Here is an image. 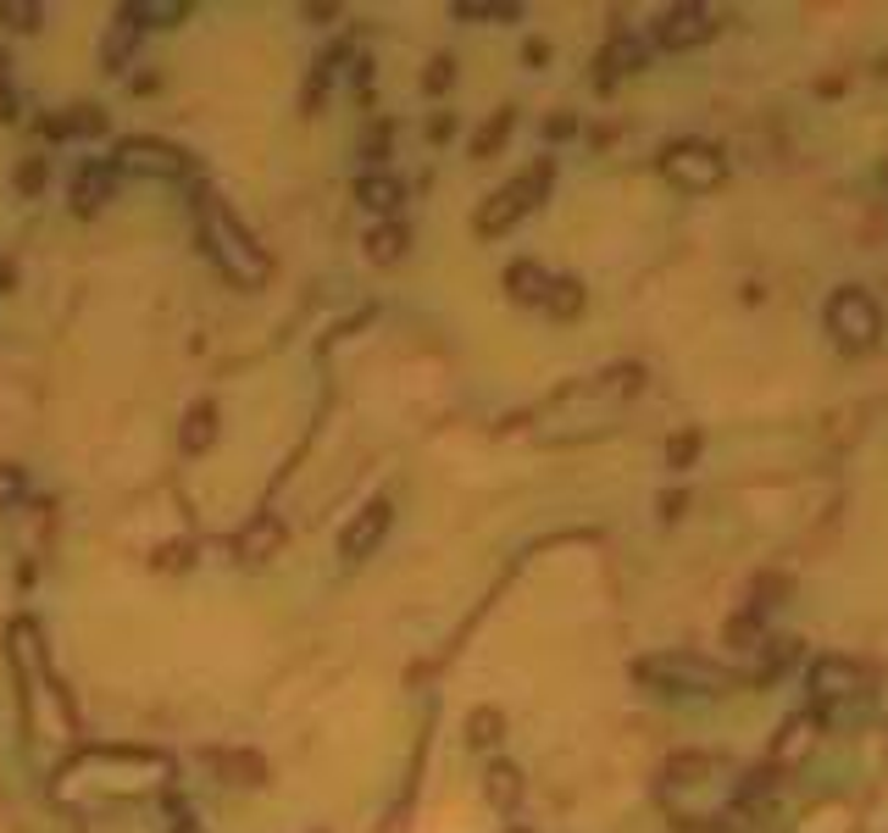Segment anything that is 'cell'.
I'll return each mask as SVG.
<instances>
[{
    "label": "cell",
    "instance_id": "5b68a950",
    "mask_svg": "<svg viewBox=\"0 0 888 833\" xmlns=\"http://www.w3.org/2000/svg\"><path fill=\"white\" fill-rule=\"evenodd\" d=\"M550 190V161H539L533 173H522V179H511L505 190H494L483 206H478V217H473V228H478V239H500L505 228H516L533 206H539V195Z\"/></svg>",
    "mask_w": 888,
    "mask_h": 833
},
{
    "label": "cell",
    "instance_id": "7c38bea8",
    "mask_svg": "<svg viewBox=\"0 0 888 833\" xmlns=\"http://www.w3.org/2000/svg\"><path fill=\"white\" fill-rule=\"evenodd\" d=\"M278 545H284V523H278L273 512L250 517V528L239 534V556H244V561H266V556H278Z\"/></svg>",
    "mask_w": 888,
    "mask_h": 833
},
{
    "label": "cell",
    "instance_id": "e575fe53",
    "mask_svg": "<svg viewBox=\"0 0 888 833\" xmlns=\"http://www.w3.org/2000/svg\"><path fill=\"white\" fill-rule=\"evenodd\" d=\"M0 284H7V273H0Z\"/></svg>",
    "mask_w": 888,
    "mask_h": 833
},
{
    "label": "cell",
    "instance_id": "7402d4cb",
    "mask_svg": "<svg viewBox=\"0 0 888 833\" xmlns=\"http://www.w3.org/2000/svg\"><path fill=\"white\" fill-rule=\"evenodd\" d=\"M217 767L228 773V784H261L266 778V762L250 756V750H234V756H217Z\"/></svg>",
    "mask_w": 888,
    "mask_h": 833
},
{
    "label": "cell",
    "instance_id": "ac0fdd59",
    "mask_svg": "<svg viewBox=\"0 0 888 833\" xmlns=\"http://www.w3.org/2000/svg\"><path fill=\"white\" fill-rule=\"evenodd\" d=\"M456 18H462V23H516L522 7H505V0H462Z\"/></svg>",
    "mask_w": 888,
    "mask_h": 833
},
{
    "label": "cell",
    "instance_id": "484cf974",
    "mask_svg": "<svg viewBox=\"0 0 888 833\" xmlns=\"http://www.w3.org/2000/svg\"><path fill=\"white\" fill-rule=\"evenodd\" d=\"M500 733H505V717H500L494 706H478V711L467 717V739H473V744H494Z\"/></svg>",
    "mask_w": 888,
    "mask_h": 833
},
{
    "label": "cell",
    "instance_id": "9a60e30c",
    "mask_svg": "<svg viewBox=\"0 0 888 833\" xmlns=\"http://www.w3.org/2000/svg\"><path fill=\"white\" fill-rule=\"evenodd\" d=\"M355 201H362L367 212H384L389 217L400 206V179L395 173H367L362 184H355Z\"/></svg>",
    "mask_w": 888,
    "mask_h": 833
},
{
    "label": "cell",
    "instance_id": "30bf717a",
    "mask_svg": "<svg viewBox=\"0 0 888 833\" xmlns=\"http://www.w3.org/2000/svg\"><path fill=\"white\" fill-rule=\"evenodd\" d=\"M806 684H811L817 700H850V695H861L866 678H861V666H855L850 655H817Z\"/></svg>",
    "mask_w": 888,
    "mask_h": 833
},
{
    "label": "cell",
    "instance_id": "603a6c76",
    "mask_svg": "<svg viewBox=\"0 0 888 833\" xmlns=\"http://www.w3.org/2000/svg\"><path fill=\"white\" fill-rule=\"evenodd\" d=\"M710 773H717V762H710V756H672V762L661 767L667 784H699V778H710Z\"/></svg>",
    "mask_w": 888,
    "mask_h": 833
},
{
    "label": "cell",
    "instance_id": "6da1fadb",
    "mask_svg": "<svg viewBox=\"0 0 888 833\" xmlns=\"http://www.w3.org/2000/svg\"><path fill=\"white\" fill-rule=\"evenodd\" d=\"M195 217H201V239H206V256L239 284V289H261L273 278V256L250 239V228H239V217L217 201V195H201L195 201Z\"/></svg>",
    "mask_w": 888,
    "mask_h": 833
},
{
    "label": "cell",
    "instance_id": "1f68e13d",
    "mask_svg": "<svg viewBox=\"0 0 888 833\" xmlns=\"http://www.w3.org/2000/svg\"><path fill=\"white\" fill-rule=\"evenodd\" d=\"M0 117H7V123L18 117V112H12V95H7V56H0Z\"/></svg>",
    "mask_w": 888,
    "mask_h": 833
},
{
    "label": "cell",
    "instance_id": "44dd1931",
    "mask_svg": "<svg viewBox=\"0 0 888 833\" xmlns=\"http://www.w3.org/2000/svg\"><path fill=\"white\" fill-rule=\"evenodd\" d=\"M545 311H550V317H578V311H583V284H578V278H556L550 295H545Z\"/></svg>",
    "mask_w": 888,
    "mask_h": 833
},
{
    "label": "cell",
    "instance_id": "836d02e7",
    "mask_svg": "<svg viewBox=\"0 0 888 833\" xmlns=\"http://www.w3.org/2000/svg\"><path fill=\"white\" fill-rule=\"evenodd\" d=\"M511 833H527V828H511Z\"/></svg>",
    "mask_w": 888,
    "mask_h": 833
},
{
    "label": "cell",
    "instance_id": "83f0119b",
    "mask_svg": "<svg viewBox=\"0 0 888 833\" xmlns=\"http://www.w3.org/2000/svg\"><path fill=\"white\" fill-rule=\"evenodd\" d=\"M451 83H456V61H451V56H433V67L422 72V90H428V95H444Z\"/></svg>",
    "mask_w": 888,
    "mask_h": 833
},
{
    "label": "cell",
    "instance_id": "d6a6232c",
    "mask_svg": "<svg viewBox=\"0 0 888 833\" xmlns=\"http://www.w3.org/2000/svg\"><path fill=\"white\" fill-rule=\"evenodd\" d=\"M172 833H201V828H195V822H190V817H184V822H178V828H172Z\"/></svg>",
    "mask_w": 888,
    "mask_h": 833
},
{
    "label": "cell",
    "instance_id": "9c48e42d",
    "mask_svg": "<svg viewBox=\"0 0 888 833\" xmlns=\"http://www.w3.org/2000/svg\"><path fill=\"white\" fill-rule=\"evenodd\" d=\"M817 739H822V717L817 711H794V717H783V728H777V739H772V767H799L817 750Z\"/></svg>",
    "mask_w": 888,
    "mask_h": 833
},
{
    "label": "cell",
    "instance_id": "4fadbf2b",
    "mask_svg": "<svg viewBox=\"0 0 888 833\" xmlns=\"http://www.w3.org/2000/svg\"><path fill=\"white\" fill-rule=\"evenodd\" d=\"M550 284H556V278H550V273H545L539 262H516V267L505 273V289H511V295H516L522 306H545Z\"/></svg>",
    "mask_w": 888,
    "mask_h": 833
},
{
    "label": "cell",
    "instance_id": "8992f818",
    "mask_svg": "<svg viewBox=\"0 0 888 833\" xmlns=\"http://www.w3.org/2000/svg\"><path fill=\"white\" fill-rule=\"evenodd\" d=\"M710 34H717V18H710L705 7H667L656 18V45L661 50H694L705 45Z\"/></svg>",
    "mask_w": 888,
    "mask_h": 833
},
{
    "label": "cell",
    "instance_id": "4316f807",
    "mask_svg": "<svg viewBox=\"0 0 888 833\" xmlns=\"http://www.w3.org/2000/svg\"><path fill=\"white\" fill-rule=\"evenodd\" d=\"M0 23H7V28H23V34H34V28L45 23V12H39V7H23V0H0Z\"/></svg>",
    "mask_w": 888,
    "mask_h": 833
},
{
    "label": "cell",
    "instance_id": "7a4b0ae2",
    "mask_svg": "<svg viewBox=\"0 0 888 833\" xmlns=\"http://www.w3.org/2000/svg\"><path fill=\"white\" fill-rule=\"evenodd\" d=\"M634 673L656 689H672V695H728L739 689V673L733 666H717L694 650H667V655H645Z\"/></svg>",
    "mask_w": 888,
    "mask_h": 833
},
{
    "label": "cell",
    "instance_id": "cb8c5ba5",
    "mask_svg": "<svg viewBox=\"0 0 888 833\" xmlns=\"http://www.w3.org/2000/svg\"><path fill=\"white\" fill-rule=\"evenodd\" d=\"M23 494H29V467H18V461H0V512H12Z\"/></svg>",
    "mask_w": 888,
    "mask_h": 833
},
{
    "label": "cell",
    "instance_id": "ba28073f",
    "mask_svg": "<svg viewBox=\"0 0 888 833\" xmlns=\"http://www.w3.org/2000/svg\"><path fill=\"white\" fill-rule=\"evenodd\" d=\"M112 167H134V173H161V179H184V173H190V156L178 150V145H161V139H123Z\"/></svg>",
    "mask_w": 888,
    "mask_h": 833
},
{
    "label": "cell",
    "instance_id": "d4e9b609",
    "mask_svg": "<svg viewBox=\"0 0 888 833\" xmlns=\"http://www.w3.org/2000/svg\"><path fill=\"white\" fill-rule=\"evenodd\" d=\"M128 18H150V23L172 28L178 18H190V7H184V0H139V7H128Z\"/></svg>",
    "mask_w": 888,
    "mask_h": 833
},
{
    "label": "cell",
    "instance_id": "3957f363",
    "mask_svg": "<svg viewBox=\"0 0 888 833\" xmlns=\"http://www.w3.org/2000/svg\"><path fill=\"white\" fill-rule=\"evenodd\" d=\"M822 322H828V333H833V345L850 351V356H861V351H872V345L883 340V311H877V300H872L861 284L833 289Z\"/></svg>",
    "mask_w": 888,
    "mask_h": 833
},
{
    "label": "cell",
    "instance_id": "d6986e66",
    "mask_svg": "<svg viewBox=\"0 0 888 833\" xmlns=\"http://www.w3.org/2000/svg\"><path fill=\"white\" fill-rule=\"evenodd\" d=\"M645 61V45L639 39H611V50L600 56V78H616V72H634Z\"/></svg>",
    "mask_w": 888,
    "mask_h": 833
},
{
    "label": "cell",
    "instance_id": "f546056e",
    "mask_svg": "<svg viewBox=\"0 0 888 833\" xmlns=\"http://www.w3.org/2000/svg\"><path fill=\"white\" fill-rule=\"evenodd\" d=\"M190 561H195V545L190 539H172V545L156 550V567H167V572H184Z\"/></svg>",
    "mask_w": 888,
    "mask_h": 833
},
{
    "label": "cell",
    "instance_id": "8fae6325",
    "mask_svg": "<svg viewBox=\"0 0 888 833\" xmlns=\"http://www.w3.org/2000/svg\"><path fill=\"white\" fill-rule=\"evenodd\" d=\"M67 195H72L78 212H101L117 195V167L112 161H83L78 173H72V190Z\"/></svg>",
    "mask_w": 888,
    "mask_h": 833
},
{
    "label": "cell",
    "instance_id": "f1b7e54d",
    "mask_svg": "<svg viewBox=\"0 0 888 833\" xmlns=\"http://www.w3.org/2000/svg\"><path fill=\"white\" fill-rule=\"evenodd\" d=\"M694 456H699V434H694V429H683V434L667 445V467H672V472H683Z\"/></svg>",
    "mask_w": 888,
    "mask_h": 833
},
{
    "label": "cell",
    "instance_id": "5bb4252c",
    "mask_svg": "<svg viewBox=\"0 0 888 833\" xmlns=\"http://www.w3.org/2000/svg\"><path fill=\"white\" fill-rule=\"evenodd\" d=\"M483 795H489L494 811H511V806L522 800V773H516L511 762H494V767L483 773Z\"/></svg>",
    "mask_w": 888,
    "mask_h": 833
},
{
    "label": "cell",
    "instance_id": "e0dca14e",
    "mask_svg": "<svg viewBox=\"0 0 888 833\" xmlns=\"http://www.w3.org/2000/svg\"><path fill=\"white\" fill-rule=\"evenodd\" d=\"M367 256L373 262H400L406 256V228L389 217V222H378L373 233H367Z\"/></svg>",
    "mask_w": 888,
    "mask_h": 833
},
{
    "label": "cell",
    "instance_id": "ffe728a7",
    "mask_svg": "<svg viewBox=\"0 0 888 833\" xmlns=\"http://www.w3.org/2000/svg\"><path fill=\"white\" fill-rule=\"evenodd\" d=\"M511 123H516V112H511V106H500V112H494V117H489V123H483V128L473 134V156H494V150L505 145Z\"/></svg>",
    "mask_w": 888,
    "mask_h": 833
},
{
    "label": "cell",
    "instance_id": "277c9868",
    "mask_svg": "<svg viewBox=\"0 0 888 833\" xmlns=\"http://www.w3.org/2000/svg\"><path fill=\"white\" fill-rule=\"evenodd\" d=\"M661 173H667V184H678L688 195H710L728 184V156L710 139H672L661 150Z\"/></svg>",
    "mask_w": 888,
    "mask_h": 833
},
{
    "label": "cell",
    "instance_id": "2e32d148",
    "mask_svg": "<svg viewBox=\"0 0 888 833\" xmlns=\"http://www.w3.org/2000/svg\"><path fill=\"white\" fill-rule=\"evenodd\" d=\"M212 440H217V406L201 400V406H190V416H184V450L201 456Z\"/></svg>",
    "mask_w": 888,
    "mask_h": 833
},
{
    "label": "cell",
    "instance_id": "52a82bcc",
    "mask_svg": "<svg viewBox=\"0 0 888 833\" xmlns=\"http://www.w3.org/2000/svg\"><path fill=\"white\" fill-rule=\"evenodd\" d=\"M389 523H395V506H389V500H373V506H362V512L344 523V534H339V556H344V561L373 556V550L384 545Z\"/></svg>",
    "mask_w": 888,
    "mask_h": 833
},
{
    "label": "cell",
    "instance_id": "4dcf8cb0",
    "mask_svg": "<svg viewBox=\"0 0 888 833\" xmlns=\"http://www.w3.org/2000/svg\"><path fill=\"white\" fill-rule=\"evenodd\" d=\"M39 184H45V161H39V156H29V161L18 167V190H23V195H34Z\"/></svg>",
    "mask_w": 888,
    "mask_h": 833
}]
</instances>
